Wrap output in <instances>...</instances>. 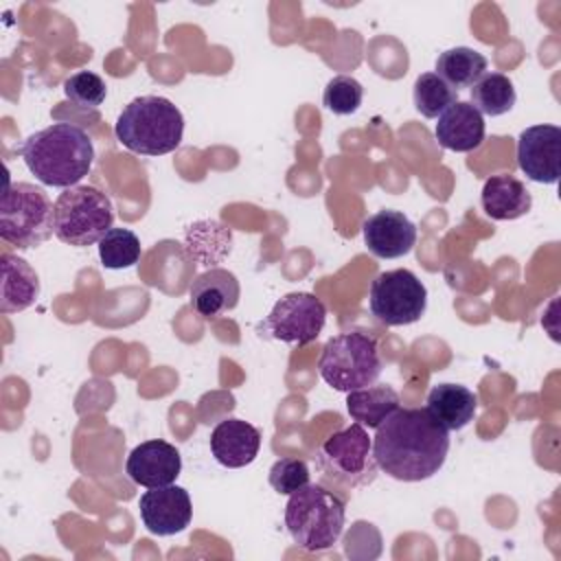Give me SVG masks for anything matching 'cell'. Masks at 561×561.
<instances>
[{"label": "cell", "mask_w": 561, "mask_h": 561, "mask_svg": "<svg viewBox=\"0 0 561 561\" xmlns=\"http://www.w3.org/2000/svg\"><path fill=\"white\" fill-rule=\"evenodd\" d=\"M447 454L449 432L425 408H397L375 430V462L394 480H427L440 471Z\"/></svg>", "instance_id": "obj_1"}, {"label": "cell", "mask_w": 561, "mask_h": 561, "mask_svg": "<svg viewBox=\"0 0 561 561\" xmlns=\"http://www.w3.org/2000/svg\"><path fill=\"white\" fill-rule=\"evenodd\" d=\"M20 156L26 169L46 186H77L92 169L94 145L90 136L70 123H53L31 134Z\"/></svg>", "instance_id": "obj_2"}, {"label": "cell", "mask_w": 561, "mask_h": 561, "mask_svg": "<svg viewBox=\"0 0 561 561\" xmlns=\"http://www.w3.org/2000/svg\"><path fill=\"white\" fill-rule=\"evenodd\" d=\"M114 134L118 142L134 153L164 156L180 147L184 116L169 99L147 94L123 107Z\"/></svg>", "instance_id": "obj_3"}, {"label": "cell", "mask_w": 561, "mask_h": 561, "mask_svg": "<svg viewBox=\"0 0 561 561\" xmlns=\"http://www.w3.org/2000/svg\"><path fill=\"white\" fill-rule=\"evenodd\" d=\"M346 522V504L322 484H305L285 506V528L291 541L307 552H322L337 543Z\"/></svg>", "instance_id": "obj_4"}, {"label": "cell", "mask_w": 561, "mask_h": 561, "mask_svg": "<svg viewBox=\"0 0 561 561\" xmlns=\"http://www.w3.org/2000/svg\"><path fill=\"white\" fill-rule=\"evenodd\" d=\"M114 224L110 197L88 184L64 188L53 206V232L61 243L88 248L103 239Z\"/></svg>", "instance_id": "obj_5"}, {"label": "cell", "mask_w": 561, "mask_h": 561, "mask_svg": "<svg viewBox=\"0 0 561 561\" xmlns=\"http://www.w3.org/2000/svg\"><path fill=\"white\" fill-rule=\"evenodd\" d=\"M381 368L383 364L377 340L362 331L331 337L318 359L320 377L337 392L373 386L379 379Z\"/></svg>", "instance_id": "obj_6"}, {"label": "cell", "mask_w": 561, "mask_h": 561, "mask_svg": "<svg viewBox=\"0 0 561 561\" xmlns=\"http://www.w3.org/2000/svg\"><path fill=\"white\" fill-rule=\"evenodd\" d=\"M53 202L31 182H7L0 199V237L18 250H31L50 239Z\"/></svg>", "instance_id": "obj_7"}, {"label": "cell", "mask_w": 561, "mask_h": 561, "mask_svg": "<svg viewBox=\"0 0 561 561\" xmlns=\"http://www.w3.org/2000/svg\"><path fill=\"white\" fill-rule=\"evenodd\" d=\"M318 462L329 478L351 489L370 484L379 469L373 456V438L359 423L331 434L320 447Z\"/></svg>", "instance_id": "obj_8"}, {"label": "cell", "mask_w": 561, "mask_h": 561, "mask_svg": "<svg viewBox=\"0 0 561 561\" xmlns=\"http://www.w3.org/2000/svg\"><path fill=\"white\" fill-rule=\"evenodd\" d=\"M370 313L386 327H405L425 313L427 289L410 270L381 272L368 294Z\"/></svg>", "instance_id": "obj_9"}, {"label": "cell", "mask_w": 561, "mask_h": 561, "mask_svg": "<svg viewBox=\"0 0 561 561\" xmlns=\"http://www.w3.org/2000/svg\"><path fill=\"white\" fill-rule=\"evenodd\" d=\"M324 322L327 307L320 298L307 291H291L272 307L267 318L259 324V333L285 344L305 346L320 335Z\"/></svg>", "instance_id": "obj_10"}, {"label": "cell", "mask_w": 561, "mask_h": 561, "mask_svg": "<svg viewBox=\"0 0 561 561\" xmlns=\"http://www.w3.org/2000/svg\"><path fill=\"white\" fill-rule=\"evenodd\" d=\"M561 162V127L533 125L517 138V164L528 180L554 184Z\"/></svg>", "instance_id": "obj_11"}, {"label": "cell", "mask_w": 561, "mask_h": 561, "mask_svg": "<svg viewBox=\"0 0 561 561\" xmlns=\"http://www.w3.org/2000/svg\"><path fill=\"white\" fill-rule=\"evenodd\" d=\"M138 508L145 528L158 537L182 533L193 517L191 495L178 484L145 491L138 500Z\"/></svg>", "instance_id": "obj_12"}, {"label": "cell", "mask_w": 561, "mask_h": 561, "mask_svg": "<svg viewBox=\"0 0 561 561\" xmlns=\"http://www.w3.org/2000/svg\"><path fill=\"white\" fill-rule=\"evenodd\" d=\"M125 471L129 480L138 486H167L178 480L182 471V456L171 443L162 438H151L131 449L125 462Z\"/></svg>", "instance_id": "obj_13"}, {"label": "cell", "mask_w": 561, "mask_h": 561, "mask_svg": "<svg viewBox=\"0 0 561 561\" xmlns=\"http://www.w3.org/2000/svg\"><path fill=\"white\" fill-rule=\"evenodd\" d=\"M368 252L377 259H401L416 243V226L401 210H379L362 224Z\"/></svg>", "instance_id": "obj_14"}, {"label": "cell", "mask_w": 561, "mask_h": 561, "mask_svg": "<svg viewBox=\"0 0 561 561\" xmlns=\"http://www.w3.org/2000/svg\"><path fill=\"white\" fill-rule=\"evenodd\" d=\"M261 432L248 421L226 419L210 432V451L221 467L241 469L259 456Z\"/></svg>", "instance_id": "obj_15"}, {"label": "cell", "mask_w": 561, "mask_h": 561, "mask_svg": "<svg viewBox=\"0 0 561 561\" xmlns=\"http://www.w3.org/2000/svg\"><path fill=\"white\" fill-rule=\"evenodd\" d=\"M434 134L443 149L469 153L482 145L486 127L482 114L471 103L456 101L438 116Z\"/></svg>", "instance_id": "obj_16"}, {"label": "cell", "mask_w": 561, "mask_h": 561, "mask_svg": "<svg viewBox=\"0 0 561 561\" xmlns=\"http://www.w3.org/2000/svg\"><path fill=\"white\" fill-rule=\"evenodd\" d=\"M241 287L232 272L213 267L191 283V305L204 318H219L232 311L239 302Z\"/></svg>", "instance_id": "obj_17"}, {"label": "cell", "mask_w": 561, "mask_h": 561, "mask_svg": "<svg viewBox=\"0 0 561 561\" xmlns=\"http://www.w3.org/2000/svg\"><path fill=\"white\" fill-rule=\"evenodd\" d=\"M0 270H2L0 311L18 313V311L28 309L39 296L37 272L28 265V261H24L18 254H9V252H4L0 256Z\"/></svg>", "instance_id": "obj_18"}, {"label": "cell", "mask_w": 561, "mask_h": 561, "mask_svg": "<svg viewBox=\"0 0 561 561\" xmlns=\"http://www.w3.org/2000/svg\"><path fill=\"white\" fill-rule=\"evenodd\" d=\"M484 213L495 221H511L526 215L533 206L530 191L522 180L511 173L491 175L480 195Z\"/></svg>", "instance_id": "obj_19"}, {"label": "cell", "mask_w": 561, "mask_h": 561, "mask_svg": "<svg viewBox=\"0 0 561 561\" xmlns=\"http://www.w3.org/2000/svg\"><path fill=\"white\" fill-rule=\"evenodd\" d=\"M425 410L447 430L456 432L467 427L478 410V397L460 383H438L430 390Z\"/></svg>", "instance_id": "obj_20"}, {"label": "cell", "mask_w": 561, "mask_h": 561, "mask_svg": "<svg viewBox=\"0 0 561 561\" xmlns=\"http://www.w3.org/2000/svg\"><path fill=\"white\" fill-rule=\"evenodd\" d=\"M397 408H401L399 394L386 383L357 388L346 397V410L351 419L368 430H377Z\"/></svg>", "instance_id": "obj_21"}, {"label": "cell", "mask_w": 561, "mask_h": 561, "mask_svg": "<svg viewBox=\"0 0 561 561\" xmlns=\"http://www.w3.org/2000/svg\"><path fill=\"white\" fill-rule=\"evenodd\" d=\"M486 72V57L469 46H456L438 55L436 75L454 90L471 88Z\"/></svg>", "instance_id": "obj_22"}, {"label": "cell", "mask_w": 561, "mask_h": 561, "mask_svg": "<svg viewBox=\"0 0 561 561\" xmlns=\"http://www.w3.org/2000/svg\"><path fill=\"white\" fill-rule=\"evenodd\" d=\"M517 101L513 81L502 72H484L471 85V105L482 116H502L513 110Z\"/></svg>", "instance_id": "obj_23"}, {"label": "cell", "mask_w": 561, "mask_h": 561, "mask_svg": "<svg viewBox=\"0 0 561 561\" xmlns=\"http://www.w3.org/2000/svg\"><path fill=\"white\" fill-rule=\"evenodd\" d=\"M99 259L107 270H125L140 259V239L129 228H110L99 241Z\"/></svg>", "instance_id": "obj_24"}, {"label": "cell", "mask_w": 561, "mask_h": 561, "mask_svg": "<svg viewBox=\"0 0 561 561\" xmlns=\"http://www.w3.org/2000/svg\"><path fill=\"white\" fill-rule=\"evenodd\" d=\"M412 101L419 114L425 118H438L451 103H456V90L449 88L436 72H423L414 81Z\"/></svg>", "instance_id": "obj_25"}, {"label": "cell", "mask_w": 561, "mask_h": 561, "mask_svg": "<svg viewBox=\"0 0 561 561\" xmlns=\"http://www.w3.org/2000/svg\"><path fill=\"white\" fill-rule=\"evenodd\" d=\"M362 99H364V85L348 75L333 77L322 92V105L337 116L355 114L362 105Z\"/></svg>", "instance_id": "obj_26"}, {"label": "cell", "mask_w": 561, "mask_h": 561, "mask_svg": "<svg viewBox=\"0 0 561 561\" xmlns=\"http://www.w3.org/2000/svg\"><path fill=\"white\" fill-rule=\"evenodd\" d=\"M64 94L81 110H96L107 96V85L96 72L81 70L64 81Z\"/></svg>", "instance_id": "obj_27"}, {"label": "cell", "mask_w": 561, "mask_h": 561, "mask_svg": "<svg viewBox=\"0 0 561 561\" xmlns=\"http://www.w3.org/2000/svg\"><path fill=\"white\" fill-rule=\"evenodd\" d=\"M309 465L302 458H280L270 467V486L280 495H291L294 491L309 484Z\"/></svg>", "instance_id": "obj_28"}]
</instances>
